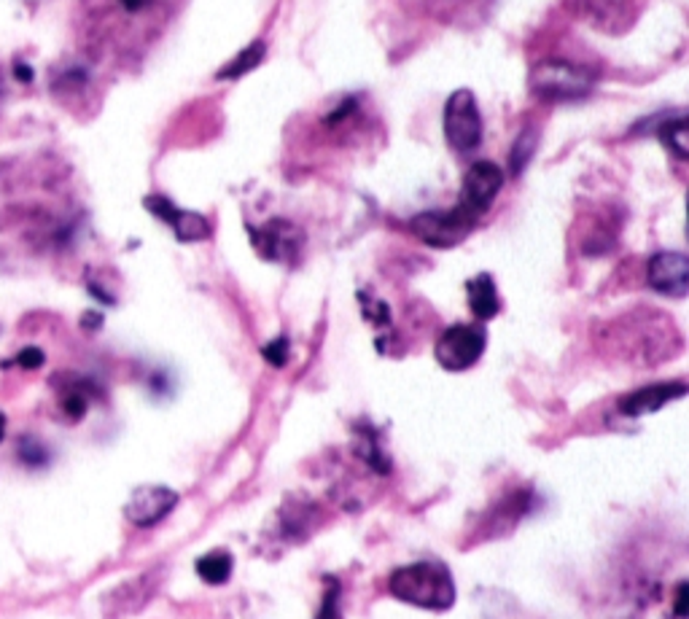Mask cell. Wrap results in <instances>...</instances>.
<instances>
[{"label": "cell", "instance_id": "obj_1", "mask_svg": "<svg viewBox=\"0 0 689 619\" xmlns=\"http://www.w3.org/2000/svg\"><path fill=\"white\" fill-rule=\"evenodd\" d=\"M391 595L418 609L447 612L455 603V582L442 560H420L401 566L388 579Z\"/></svg>", "mask_w": 689, "mask_h": 619}, {"label": "cell", "instance_id": "obj_2", "mask_svg": "<svg viewBox=\"0 0 689 619\" xmlns=\"http://www.w3.org/2000/svg\"><path fill=\"white\" fill-rule=\"evenodd\" d=\"M595 87V73L582 65L566 62V59H544L536 65L531 76L534 95L546 102H571L590 95Z\"/></svg>", "mask_w": 689, "mask_h": 619}, {"label": "cell", "instance_id": "obj_3", "mask_svg": "<svg viewBox=\"0 0 689 619\" xmlns=\"http://www.w3.org/2000/svg\"><path fill=\"white\" fill-rule=\"evenodd\" d=\"M444 138L455 151H472L482 141V116L477 97L469 90L452 92L444 105Z\"/></svg>", "mask_w": 689, "mask_h": 619}, {"label": "cell", "instance_id": "obj_4", "mask_svg": "<svg viewBox=\"0 0 689 619\" xmlns=\"http://www.w3.org/2000/svg\"><path fill=\"white\" fill-rule=\"evenodd\" d=\"M485 342H488V334L482 326L458 324V326L444 329L442 336L437 339L434 356L447 372H463L480 361V356L485 353Z\"/></svg>", "mask_w": 689, "mask_h": 619}, {"label": "cell", "instance_id": "obj_5", "mask_svg": "<svg viewBox=\"0 0 689 619\" xmlns=\"http://www.w3.org/2000/svg\"><path fill=\"white\" fill-rule=\"evenodd\" d=\"M501 187H504V173H501L498 165L474 162L463 176V189H461V199H458L455 208L477 224L480 216L488 213V208L493 205V199L498 197Z\"/></svg>", "mask_w": 689, "mask_h": 619}, {"label": "cell", "instance_id": "obj_6", "mask_svg": "<svg viewBox=\"0 0 689 619\" xmlns=\"http://www.w3.org/2000/svg\"><path fill=\"white\" fill-rule=\"evenodd\" d=\"M409 227L423 242H429L434 248H450V245H458L474 229V221L469 216H463L458 208H452V210H440V213H420L412 219Z\"/></svg>", "mask_w": 689, "mask_h": 619}, {"label": "cell", "instance_id": "obj_7", "mask_svg": "<svg viewBox=\"0 0 689 619\" xmlns=\"http://www.w3.org/2000/svg\"><path fill=\"white\" fill-rule=\"evenodd\" d=\"M175 507H178V493L173 487L141 485L132 490V496L124 507V518L138 528H151V525L162 523Z\"/></svg>", "mask_w": 689, "mask_h": 619}, {"label": "cell", "instance_id": "obj_8", "mask_svg": "<svg viewBox=\"0 0 689 619\" xmlns=\"http://www.w3.org/2000/svg\"><path fill=\"white\" fill-rule=\"evenodd\" d=\"M646 281L662 296L682 299L689 291V259L679 251H662L649 259Z\"/></svg>", "mask_w": 689, "mask_h": 619}, {"label": "cell", "instance_id": "obj_9", "mask_svg": "<svg viewBox=\"0 0 689 619\" xmlns=\"http://www.w3.org/2000/svg\"><path fill=\"white\" fill-rule=\"evenodd\" d=\"M146 208L162 219L164 224L173 227L175 238L181 242H197V240L210 238V224L199 216V213H189V210H181L178 205H173L167 197H146Z\"/></svg>", "mask_w": 689, "mask_h": 619}, {"label": "cell", "instance_id": "obj_10", "mask_svg": "<svg viewBox=\"0 0 689 619\" xmlns=\"http://www.w3.org/2000/svg\"><path fill=\"white\" fill-rule=\"evenodd\" d=\"M682 396H687V382L682 380L646 385V388H639V390L628 393V396L620 401V412H622V415H631V418L652 415V412L662 410L668 401H676V399H682Z\"/></svg>", "mask_w": 689, "mask_h": 619}, {"label": "cell", "instance_id": "obj_11", "mask_svg": "<svg viewBox=\"0 0 689 619\" xmlns=\"http://www.w3.org/2000/svg\"><path fill=\"white\" fill-rule=\"evenodd\" d=\"M250 235H253L256 251L270 261L294 259L296 251H299V232L286 221H272V224H267L259 232H250Z\"/></svg>", "mask_w": 689, "mask_h": 619}, {"label": "cell", "instance_id": "obj_12", "mask_svg": "<svg viewBox=\"0 0 689 619\" xmlns=\"http://www.w3.org/2000/svg\"><path fill=\"white\" fill-rule=\"evenodd\" d=\"M466 291H469V307H472V313L480 321H491V318L498 315L501 302H498V291H495V283H493V278L488 272L472 278L466 283Z\"/></svg>", "mask_w": 689, "mask_h": 619}, {"label": "cell", "instance_id": "obj_13", "mask_svg": "<svg viewBox=\"0 0 689 619\" xmlns=\"http://www.w3.org/2000/svg\"><path fill=\"white\" fill-rule=\"evenodd\" d=\"M197 573L207 584H224L232 576V555L227 550H213L197 560Z\"/></svg>", "mask_w": 689, "mask_h": 619}, {"label": "cell", "instance_id": "obj_14", "mask_svg": "<svg viewBox=\"0 0 689 619\" xmlns=\"http://www.w3.org/2000/svg\"><path fill=\"white\" fill-rule=\"evenodd\" d=\"M355 453L358 458L366 461V466H372L377 475H388L391 472V461L386 458L380 442H377V433L372 429L358 431V444H355Z\"/></svg>", "mask_w": 689, "mask_h": 619}, {"label": "cell", "instance_id": "obj_15", "mask_svg": "<svg viewBox=\"0 0 689 619\" xmlns=\"http://www.w3.org/2000/svg\"><path fill=\"white\" fill-rule=\"evenodd\" d=\"M95 385L90 382H73L65 393H62V412L70 418V421H81L87 415V407H90V396H95Z\"/></svg>", "mask_w": 689, "mask_h": 619}, {"label": "cell", "instance_id": "obj_16", "mask_svg": "<svg viewBox=\"0 0 689 619\" xmlns=\"http://www.w3.org/2000/svg\"><path fill=\"white\" fill-rule=\"evenodd\" d=\"M16 458L27 469H47L51 464L49 447L36 436H19L16 439Z\"/></svg>", "mask_w": 689, "mask_h": 619}, {"label": "cell", "instance_id": "obj_17", "mask_svg": "<svg viewBox=\"0 0 689 619\" xmlns=\"http://www.w3.org/2000/svg\"><path fill=\"white\" fill-rule=\"evenodd\" d=\"M660 141L668 145L673 154H676V159H687L689 154V144H687V119L684 116H679V119H673V122H665L662 127H660Z\"/></svg>", "mask_w": 689, "mask_h": 619}, {"label": "cell", "instance_id": "obj_18", "mask_svg": "<svg viewBox=\"0 0 689 619\" xmlns=\"http://www.w3.org/2000/svg\"><path fill=\"white\" fill-rule=\"evenodd\" d=\"M261 54H264V47H261V44H250L246 51L238 54V59H232V62L218 73V79H240V76L248 73L253 65L261 62Z\"/></svg>", "mask_w": 689, "mask_h": 619}, {"label": "cell", "instance_id": "obj_19", "mask_svg": "<svg viewBox=\"0 0 689 619\" xmlns=\"http://www.w3.org/2000/svg\"><path fill=\"white\" fill-rule=\"evenodd\" d=\"M343 584L337 579H326V592L315 619H343Z\"/></svg>", "mask_w": 689, "mask_h": 619}, {"label": "cell", "instance_id": "obj_20", "mask_svg": "<svg viewBox=\"0 0 689 619\" xmlns=\"http://www.w3.org/2000/svg\"><path fill=\"white\" fill-rule=\"evenodd\" d=\"M536 135L534 133H523L520 135V141L514 145V151H512V170L514 173H520L523 167H525V162L531 159V154H534V148H536Z\"/></svg>", "mask_w": 689, "mask_h": 619}, {"label": "cell", "instance_id": "obj_21", "mask_svg": "<svg viewBox=\"0 0 689 619\" xmlns=\"http://www.w3.org/2000/svg\"><path fill=\"white\" fill-rule=\"evenodd\" d=\"M264 358L272 364V367H283L286 361H289V339L286 336H278V339H272L270 345H264Z\"/></svg>", "mask_w": 689, "mask_h": 619}, {"label": "cell", "instance_id": "obj_22", "mask_svg": "<svg viewBox=\"0 0 689 619\" xmlns=\"http://www.w3.org/2000/svg\"><path fill=\"white\" fill-rule=\"evenodd\" d=\"M44 361H47L44 350H41V347H33V345L16 353V364H19L22 369H41Z\"/></svg>", "mask_w": 689, "mask_h": 619}, {"label": "cell", "instance_id": "obj_23", "mask_svg": "<svg viewBox=\"0 0 689 619\" xmlns=\"http://www.w3.org/2000/svg\"><path fill=\"white\" fill-rule=\"evenodd\" d=\"M676 614L684 619L687 617V584L682 582L679 590H676Z\"/></svg>", "mask_w": 689, "mask_h": 619}, {"label": "cell", "instance_id": "obj_24", "mask_svg": "<svg viewBox=\"0 0 689 619\" xmlns=\"http://www.w3.org/2000/svg\"><path fill=\"white\" fill-rule=\"evenodd\" d=\"M14 76H16L22 84H27V81H33V76H36V73H33V68H27V65L16 62V65H14Z\"/></svg>", "mask_w": 689, "mask_h": 619}, {"label": "cell", "instance_id": "obj_25", "mask_svg": "<svg viewBox=\"0 0 689 619\" xmlns=\"http://www.w3.org/2000/svg\"><path fill=\"white\" fill-rule=\"evenodd\" d=\"M100 324H102V318L95 315V313H87V315H84V326H87V329H100Z\"/></svg>", "mask_w": 689, "mask_h": 619}, {"label": "cell", "instance_id": "obj_26", "mask_svg": "<svg viewBox=\"0 0 689 619\" xmlns=\"http://www.w3.org/2000/svg\"><path fill=\"white\" fill-rule=\"evenodd\" d=\"M5 426H8V423H5V415L0 412V442L5 439Z\"/></svg>", "mask_w": 689, "mask_h": 619}]
</instances>
